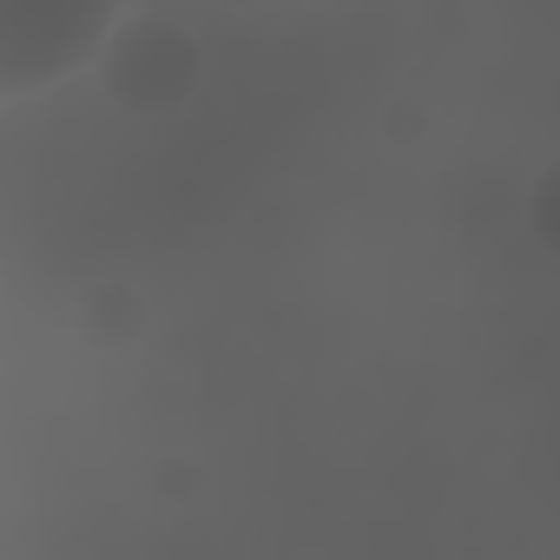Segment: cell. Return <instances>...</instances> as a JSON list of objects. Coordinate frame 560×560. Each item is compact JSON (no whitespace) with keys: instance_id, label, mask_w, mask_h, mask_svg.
<instances>
[{"instance_id":"3957f363","label":"cell","mask_w":560,"mask_h":560,"mask_svg":"<svg viewBox=\"0 0 560 560\" xmlns=\"http://www.w3.org/2000/svg\"><path fill=\"white\" fill-rule=\"evenodd\" d=\"M139 324H145V304H139L126 284H100V291H86V304H80V330H86L93 343H106V350L132 343Z\"/></svg>"},{"instance_id":"7a4b0ae2","label":"cell","mask_w":560,"mask_h":560,"mask_svg":"<svg viewBox=\"0 0 560 560\" xmlns=\"http://www.w3.org/2000/svg\"><path fill=\"white\" fill-rule=\"evenodd\" d=\"M93 60H100L106 100L126 106V113H172L198 86V40L178 21H159V14L126 21V27L113 21V34L100 40Z\"/></svg>"},{"instance_id":"6da1fadb","label":"cell","mask_w":560,"mask_h":560,"mask_svg":"<svg viewBox=\"0 0 560 560\" xmlns=\"http://www.w3.org/2000/svg\"><path fill=\"white\" fill-rule=\"evenodd\" d=\"M126 0H0V100L47 93L80 73Z\"/></svg>"},{"instance_id":"277c9868","label":"cell","mask_w":560,"mask_h":560,"mask_svg":"<svg viewBox=\"0 0 560 560\" xmlns=\"http://www.w3.org/2000/svg\"><path fill=\"white\" fill-rule=\"evenodd\" d=\"M237 8H264V0H237Z\"/></svg>"}]
</instances>
